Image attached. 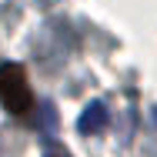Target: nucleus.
I'll return each mask as SVG.
<instances>
[{"label": "nucleus", "mask_w": 157, "mask_h": 157, "mask_svg": "<svg viewBox=\"0 0 157 157\" xmlns=\"http://www.w3.org/2000/svg\"><path fill=\"white\" fill-rule=\"evenodd\" d=\"M0 104L13 117H27L33 110V94L27 84V70L20 63H0Z\"/></svg>", "instance_id": "obj_1"}, {"label": "nucleus", "mask_w": 157, "mask_h": 157, "mask_svg": "<svg viewBox=\"0 0 157 157\" xmlns=\"http://www.w3.org/2000/svg\"><path fill=\"white\" fill-rule=\"evenodd\" d=\"M107 127V104L104 100H90L87 107H84V114H80V121H77V130L80 134H100Z\"/></svg>", "instance_id": "obj_2"}, {"label": "nucleus", "mask_w": 157, "mask_h": 157, "mask_svg": "<svg viewBox=\"0 0 157 157\" xmlns=\"http://www.w3.org/2000/svg\"><path fill=\"white\" fill-rule=\"evenodd\" d=\"M44 157H70V154H67L63 147H50V151H47V154H44Z\"/></svg>", "instance_id": "obj_3"}]
</instances>
